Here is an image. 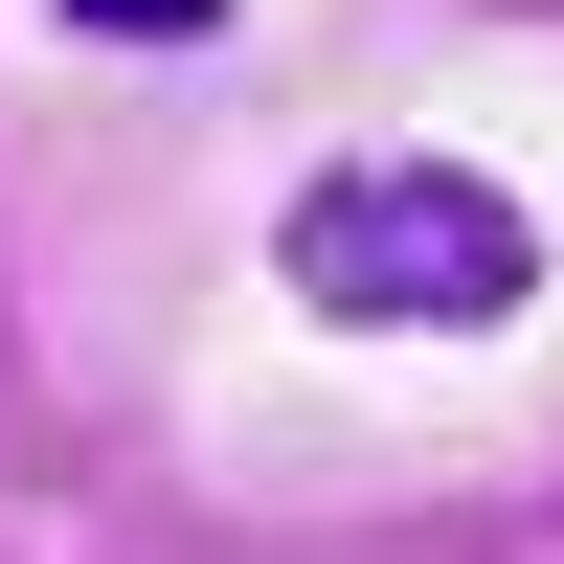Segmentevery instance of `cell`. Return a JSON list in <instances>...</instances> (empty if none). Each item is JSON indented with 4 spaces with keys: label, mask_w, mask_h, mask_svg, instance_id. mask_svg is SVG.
Listing matches in <instances>:
<instances>
[{
    "label": "cell",
    "mask_w": 564,
    "mask_h": 564,
    "mask_svg": "<svg viewBox=\"0 0 564 564\" xmlns=\"http://www.w3.org/2000/svg\"><path fill=\"white\" fill-rule=\"evenodd\" d=\"M271 271H294L339 339H497V316L542 294V226L497 204L475 159H339V181H294Z\"/></svg>",
    "instance_id": "6da1fadb"
},
{
    "label": "cell",
    "mask_w": 564,
    "mask_h": 564,
    "mask_svg": "<svg viewBox=\"0 0 564 564\" xmlns=\"http://www.w3.org/2000/svg\"><path fill=\"white\" fill-rule=\"evenodd\" d=\"M45 23H90V45H226V0H45Z\"/></svg>",
    "instance_id": "7a4b0ae2"
}]
</instances>
